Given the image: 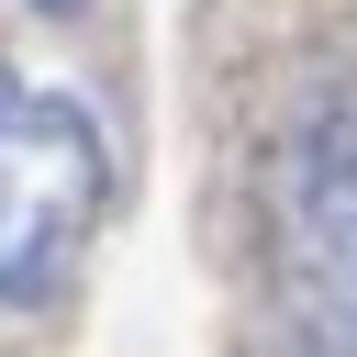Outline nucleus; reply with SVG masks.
Segmentation results:
<instances>
[{
	"label": "nucleus",
	"instance_id": "1",
	"mask_svg": "<svg viewBox=\"0 0 357 357\" xmlns=\"http://www.w3.org/2000/svg\"><path fill=\"white\" fill-rule=\"evenodd\" d=\"M268 279L301 357H357V67L312 78L268 134Z\"/></svg>",
	"mask_w": 357,
	"mask_h": 357
},
{
	"label": "nucleus",
	"instance_id": "2",
	"mask_svg": "<svg viewBox=\"0 0 357 357\" xmlns=\"http://www.w3.org/2000/svg\"><path fill=\"white\" fill-rule=\"evenodd\" d=\"M100 223H112V145H100V123L67 89L0 67V301L11 312L56 301L78 279V257L100 245Z\"/></svg>",
	"mask_w": 357,
	"mask_h": 357
}]
</instances>
